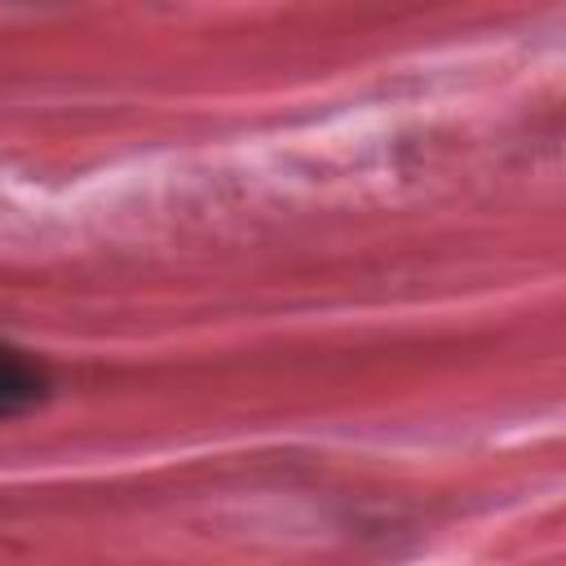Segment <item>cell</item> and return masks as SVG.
I'll list each match as a JSON object with an SVG mask.
<instances>
[{
	"instance_id": "1",
	"label": "cell",
	"mask_w": 566,
	"mask_h": 566,
	"mask_svg": "<svg viewBox=\"0 0 566 566\" xmlns=\"http://www.w3.org/2000/svg\"><path fill=\"white\" fill-rule=\"evenodd\" d=\"M40 398H44V371L31 358H22L18 349L0 345V420L35 407Z\"/></svg>"
}]
</instances>
